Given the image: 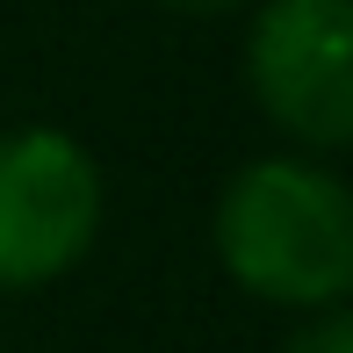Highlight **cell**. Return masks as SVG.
<instances>
[{"label": "cell", "mask_w": 353, "mask_h": 353, "mask_svg": "<svg viewBox=\"0 0 353 353\" xmlns=\"http://www.w3.org/2000/svg\"><path fill=\"white\" fill-rule=\"evenodd\" d=\"M210 252L223 281L267 310H325L353 296V181L317 152L245 159L216 188Z\"/></svg>", "instance_id": "6da1fadb"}, {"label": "cell", "mask_w": 353, "mask_h": 353, "mask_svg": "<svg viewBox=\"0 0 353 353\" xmlns=\"http://www.w3.org/2000/svg\"><path fill=\"white\" fill-rule=\"evenodd\" d=\"M101 166L72 130H0V288H51L101 238Z\"/></svg>", "instance_id": "3957f363"}, {"label": "cell", "mask_w": 353, "mask_h": 353, "mask_svg": "<svg viewBox=\"0 0 353 353\" xmlns=\"http://www.w3.org/2000/svg\"><path fill=\"white\" fill-rule=\"evenodd\" d=\"M159 8H173V14H231L245 0H159Z\"/></svg>", "instance_id": "5b68a950"}, {"label": "cell", "mask_w": 353, "mask_h": 353, "mask_svg": "<svg viewBox=\"0 0 353 353\" xmlns=\"http://www.w3.org/2000/svg\"><path fill=\"white\" fill-rule=\"evenodd\" d=\"M281 353H353V296L325 303V310H303L296 332L281 339Z\"/></svg>", "instance_id": "277c9868"}, {"label": "cell", "mask_w": 353, "mask_h": 353, "mask_svg": "<svg viewBox=\"0 0 353 353\" xmlns=\"http://www.w3.org/2000/svg\"><path fill=\"white\" fill-rule=\"evenodd\" d=\"M238 72L296 152H353V0H260Z\"/></svg>", "instance_id": "7a4b0ae2"}]
</instances>
